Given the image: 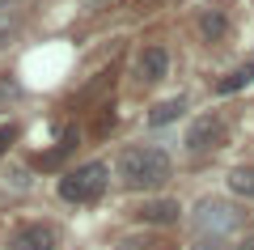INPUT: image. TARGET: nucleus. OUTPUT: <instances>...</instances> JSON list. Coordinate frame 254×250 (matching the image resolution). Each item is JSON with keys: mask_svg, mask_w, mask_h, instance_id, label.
I'll list each match as a JSON object with an SVG mask.
<instances>
[{"mask_svg": "<svg viewBox=\"0 0 254 250\" xmlns=\"http://www.w3.org/2000/svg\"><path fill=\"white\" fill-rule=\"evenodd\" d=\"M199 34L208 38V43H220V38L229 34V13H225V9H208V13L199 17Z\"/></svg>", "mask_w": 254, "mask_h": 250, "instance_id": "6e6552de", "label": "nucleus"}, {"mask_svg": "<svg viewBox=\"0 0 254 250\" xmlns=\"http://www.w3.org/2000/svg\"><path fill=\"white\" fill-rule=\"evenodd\" d=\"M182 110H187V98H165V102H157V106L148 110V123H153V127H165V123H174Z\"/></svg>", "mask_w": 254, "mask_h": 250, "instance_id": "1a4fd4ad", "label": "nucleus"}, {"mask_svg": "<svg viewBox=\"0 0 254 250\" xmlns=\"http://www.w3.org/2000/svg\"><path fill=\"white\" fill-rule=\"evenodd\" d=\"M237 250H254V233H250V238H242V242H237Z\"/></svg>", "mask_w": 254, "mask_h": 250, "instance_id": "f3484780", "label": "nucleus"}, {"mask_svg": "<svg viewBox=\"0 0 254 250\" xmlns=\"http://www.w3.org/2000/svg\"><path fill=\"white\" fill-rule=\"evenodd\" d=\"M72 149H76V136H64V140H60V149H55V153H47V157L38 161V166H43V170H51V166H60V161L68 157Z\"/></svg>", "mask_w": 254, "mask_h": 250, "instance_id": "f8f14e48", "label": "nucleus"}, {"mask_svg": "<svg viewBox=\"0 0 254 250\" xmlns=\"http://www.w3.org/2000/svg\"><path fill=\"white\" fill-rule=\"evenodd\" d=\"M17 140V127L13 123H0V157H4V153H9V144Z\"/></svg>", "mask_w": 254, "mask_h": 250, "instance_id": "4468645a", "label": "nucleus"}, {"mask_svg": "<svg viewBox=\"0 0 254 250\" xmlns=\"http://www.w3.org/2000/svg\"><path fill=\"white\" fill-rule=\"evenodd\" d=\"M178 199H144L140 208H131V216L136 221H144V225H174L178 221Z\"/></svg>", "mask_w": 254, "mask_h": 250, "instance_id": "0eeeda50", "label": "nucleus"}, {"mask_svg": "<svg viewBox=\"0 0 254 250\" xmlns=\"http://www.w3.org/2000/svg\"><path fill=\"white\" fill-rule=\"evenodd\" d=\"M195 250H225V242H212V238H199V246Z\"/></svg>", "mask_w": 254, "mask_h": 250, "instance_id": "dca6fc26", "label": "nucleus"}, {"mask_svg": "<svg viewBox=\"0 0 254 250\" xmlns=\"http://www.w3.org/2000/svg\"><path fill=\"white\" fill-rule=\"evenodd\" d=\"M225 144V123H220L216 115H203V119H195V123L187 127V149L190 153H212V149H220Z\"/></svg>", "mask_w": 254, "mask_h": 250, "instance_id": "39448f33", "label": "nucleus"}, {"mask_svg": "<svg viewBox=\"0 0 254 250\" xmlns=\"http://www.w3.org/2000/svg\"><path fill=\"white\" fill-rule=\"evenodd\" d=\"M60 246V229L47 221H30L21 229H13L9 238V250H55Z\"/></svg>", "mask_w": 254, "mask_h": 250, "instance_id": "20e7f679", "label": "nucleus"}, {"mask_svg": "<svg viewBox=\"0 0 254 250\" xmlns=\"http://www.w3.org/2000/svg\"><path fill=\"white\" fill-rule=\"evenodd\" d=\"M190 225H195V233H199V238L225 242L229 233L242 225V212H237L233 204H225V199H199V208L190 212Z\"/></svg>", "mask_w": 254, "mask_h": 250, "instance_id": "7ed1b4c3", "label": "nucleus"}, {"mask_svg": "<svg viewBox=\"0 0 254 250\" xmlns=\"http://www.w3.org/2000/svg\"><path fill=\"white\" fill-rule=\"evenodd\" d=\"M110 182V170L102 161H89V166H76L60 178V199L64 204H98L102 191Z\"/></svg>", "mask_w": 254, "mask_h": 250, "instance_id": "f03ea898", "label": "nucleus"}, {"mask_svg": "<svg viewBox=\"0 0 254 250\" xmlns=\"http://www.w3.org/2000/svg\"><path fill=\"white\" fill-rule=\"evenodd\" d=\"M229 191L242 199H254V166H237L233 174H229Z\"/></svg>", "mask_w": 254, "mask_h": 250, "instance_id": "9d476101", "label": "nucleus"}, {"mask_svg": "<svg viewBox=\"0 0 254 250\" xmlns=\"http://www.w3.org/2000/svg\"><path fill=\"white\" fill-rule=\"evenodd\" d=\"M170 178V153L153 144H131L119 157V182L127 191H157Z\"/></svg>", "mask_w": 254, "mask_h": 250, "instance_id": "f257e3e1", "label": "nucleus"}, {"mask_svg": "<svg viewBox=\"0 0 254 250\" xmlns=\"http://www.w3.org/2000/svg\"><path fill=\"white\" fill-rule=\"evenodd\" d=\"M165 72H170V51L161 43L140 47V55H136V81L140 85H157V81H165Z\"/></svg>", "mask_w": 254, "mask_h": 250, "instance_id": "423d86ee", "label": "nucleus"}, {"mask_svg": "<svg viewBox=\"0 0 254 250\" xmlns=\"http://www.w3.org/2000/svg\"><path fill=\"white\" fill-rule=\"evenodd\" d=\"M9 38H13V21L0 17V47H9Z\"/></svg>", "mask_w": 254, "mask_h": 250, "instance_id": "2eb2a0df", "label": "nucleus"}, {"mask_svg": "<svg viewBox=\"0 0 254 250\" xmlns=\"http://www.w3.org/2000/svg\"><path fill=\"white\" fill-rule=\"evenodd\" d=\"M119 250H170L165 242H157V238H127V242H119Z\"/></svg>", "mask_w": 254, "mask_h": 250, "instance_id": "ddd939ff", "label": "nucleus"}, {"mask_svg": "<svg viewBox=\"0 0 254 250\" xmlns=\"http://www.w3.org/2000/svg\"><path fill=\"white\" fill-rule=\"evenodd\" d=\"M250 81H254V64H246V68H237V72H229V77L220 81L216 89H220V93H233V89H242V85H250Z\"/></svg>", "mask_w": 254, "mask_h": 250, "instance_id": "9b49d317", "label": "nucleus"}]
</instances>
